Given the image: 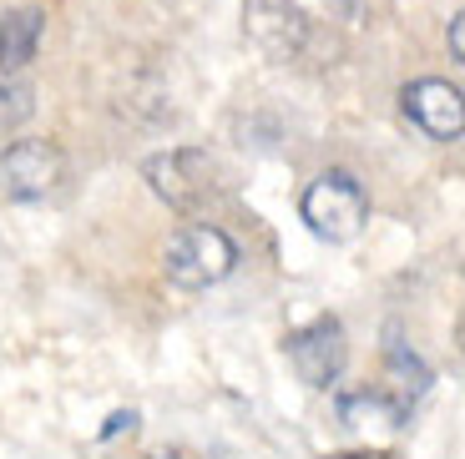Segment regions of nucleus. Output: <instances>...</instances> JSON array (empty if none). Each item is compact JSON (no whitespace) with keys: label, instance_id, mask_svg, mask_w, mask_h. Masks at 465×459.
<instances>
[{"label":"nucleus","instance_id":"nucleus-6","mask_svg":"<svg viewBox=\"0 0 465 459\" xmlns=\"http://www.w3.org/2000/svg\"><path fill=\"white\" fill-rule=\"evenodd\" d=\"M243 25L273 61H299L309 46V15L293 0H248Z\"/></svg>","mask_w":465,"mask_h":459},{"label":"nucleus","instance_id":"nucleus-10","mask_svg":"<svg viewBox=\"0 0 465 459\" xmlns=\"http://www.w3.org/2000/svg\"><path fill=\"white\" fill-rule=\"evenodd\" d=\"M31 112H35L31 81H21V71H0V132H5V127H21Z\"/></svg>","mask_w":465,"mask_h":459},{"label":"nucleus","instance_id":"nucleus-8","mask_svg":"<svg viewBox=\"0 0 465 459\" xmlns=\"http://www.w3.org/2000/svg\"><path fill=\"white\" fill-rule=\"evenodd\" d=\"M46 35V11L41 5H15L0 11V71H25Z\"/></svg>","mask_w":465,"mask_h":459},{"label":"nucleus","instance_id":"nucleus-5","mask_svg":"<svg viewBox=\"0 0 465 459\" xmlns=\"http://www.w3.org/2000/svg\"><path fill=\"white\" fill-rule=\"evenodd\" d=\"M283 348H289V364L293 374H299L309 389H334L339 374H344V323L339 318H314V323H303V328H293L289 338H283Z\"/></svg>","mask_w":465,"mask_h":459},{"label":"nucleus","instance_id":"nucleus-2","mask_svg":"<svg viewBox=\"0 0 465 459\" xmlns=\"http://www.w3.org/2000/svg\"><path fill=\"white\" fill-rule=\"evenodd\" d=\"M238 268V248L223 228L213 222H187L163 253V273L173 288H187V293H203V288H218L223 278Z\"/></svg>","mask_w":465,"mask_h":459},{"label":"nucleus","instance_id":"nucleus-11","mask_svg":"<svg viewBox=\"0 0 465 459\" xmlns=\"http://www.w3.org/2000/svg\"><path fill=\"white\" fill-rule=\"evenodd\" d=\"M384 358H390V374L395 379H405V389H410V399H420V394L430 389V368L420 364L415 354H410L405 344H400L395 333H390V344H384Z\"/></svg>","mask_w":465,"mask_h":459},{"label":"nucleus","instance_id":"nucleus-1","mask_svg":"<svg viewBox=\"0 0 465 459\" xmlns=\"http://www.w3.org/2000/svg\"><path fill=\"white\" fill-rule=\"evenodd\" d=\"M142 177L157 197H163L173 212H187L198 218L208 207H218L228 197V172L223 161L203 147H173V151H157V157L142 161Z\"/></svg>","mask_w":465,"mask_h":459},{"label":"nucleus","instance_id":"nucleus-4","mask_svg":"<svg viewBox=\"0 0 465 459\" xmlns=\"http://www.w3.org/2000/svg\"><path fill=\"white\" fill-rule=\"evenodd\" d=\"M66 182V157L56 142L21 137L0 151V192L11 202H41Z\"/></svg>","mask_w":465,"mask_h":459},{"label":"nucleus","instance_id":"nucleus-13","mask_svg":"<svg viewBox=\"0 0 465 459\" xmlns=\"http://www.w3.org/2000/svg\"><path fill=\"white\" fill-rule=\"evenodd\" d=\"M122 429H137V409H122V414H112L102 425V439H116Z\"/></svg>","mask_w":465,"mask_h":459},{"label":"nucleus","instance_id":"nucleus-9","mask_svg":"<svg viewBox=\"0 0 465 459\" xmlns=\"http://www.w3.org/2000/svg\"><path fill=\"white\" fill-rule=\"evenodd\" d=\"M339 419L349 429H400L405 425V399H384V394H339Z\"/></svg>","mask_w":465,"mask_h":459},{"label":"nucleus","instance_id":"nucleus-7","mask_svg":"<svg viewBox=\"0 0 465 459\" xmlns=\"http://www.w3.org/2000/svg\"><path fill=\"white\" fill-rule=\"evenodd\" d=\"M400 106L435 142H455L465 132V102H460V86H450V81H435V76L410 81L405 92H400Z\"/></svg>","mask_w":465,"mask_h":459},{"label":"nucleus","instance_id":"nucleus-14","mask_svg":"<svg viewBox=\"0 0 465 459\" xmlns=\"http://www.w3.org/2000/svg\"><path fill=\"white\" fill-rule=\"evenodd\" d=\"M334 459H390V454H334Z\"/></svg>","mask_w":465,"mask_h":459},{"label":"nucleus","instance_id":"nucleus-12","mask_svg":"<svg viewBox=\"0 0 465 459\" xmlns=\"http://www.w3.org/2000/svg\"><path fill=\"white\" fill-rule=\"evenodd\" d=\"M445 41H450V56L465 61V15H460V11L450 15V31H445Z\"/></svg>","mask_w":465,"mask_h":459},{"label":"nucleus","instance_id":"nucleus-3","mask_svg":"<svg viewBox=\"0 0 465 459\" xmlns=\"http://www.w3.org/2000/svg\"><path fill=\"white\" fill-rule=\"evenodd\" d=\"M299 212H303V222H309L314 238L354 242L360 228L370 222V197L354 182V172H319L314 182H309V192H303Z\"/></svg>","mask_w":465,"mask_h":459}]
</instances>
